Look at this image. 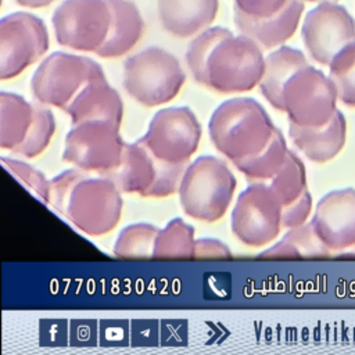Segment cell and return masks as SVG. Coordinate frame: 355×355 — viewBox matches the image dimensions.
<instances>
[{
	"mask_svg": "<svg viewBox=\"0 0 355 355\" xmlns=\"http://www.w3.org/2000/svg\"><path fill=\"white\" fill-rule=\"evenodd\" d=\"M275 129L263 105L251 97H233L223 101L208 122L211 141L232 162L259 153Z\"/></svg>",
	"mask_w": 355,
	"mask_h": 355,
	"instance_id": "1",
	"label": "cell"
},
{
	"mask_svg": "<svg viewBox=\"0 0 355 355\" xmlns=\"http://www.w3.org/2000/svg\"><path fill=\"white\" fill-rule=\"evenodd\" d=\"M236 184V178L225 161L201 155L186 168L178 191L180 205L193 219L216 222L229 209Z\"/></svg>",
	"mask_w": 355,
	"mask_h": 355,
	"instance_id": "2",
	"label": "cell"
},
{
	"mask_svg": "<svg viewBox=\"0 0 355 355\" xmlns=\"http://www.w3.org/2000/svg\"><path fill=\"white\" fill-rule=\"evenodd\" d=\"M184 80L179 60L158 46L146 47L123 62V87L144 107L169 103L179 94Z\"/></svg>",
	"mask_w": 355,
	"mask_h": 355,
	"instance_id": "3",
	"label": "cell"
},
{
	"mask_svg": "<svg viewBox=\"0 0 355 355\" xmlns=\"http://www.w3.org/2000/svg\"><path fill=\"white\" fill-rule=\"evenodd\" d=\"M263 49L251 37L230 32L212 49L207 62V87L219 93H244L259 85L265 71Z\"/></svg>",
	"mask_w": 355,
	"mask_h": 355,
	"instance_id": "4",
	"label": "cell"
},
{
	"mask_svg": "<svg viewBox=\"0 0 355 355\" xmlns=\"http://www.w3.org/2000/svg\"><path fill=\"white\" fill-rule=\"evenodd\" d=\"M101 65L85 55L54 51L47 55L31 79V90L39 103L65 108L89 82L104 79Z\"/></svg>",
	"mask_w": 355,
	"mask_h": 355,
	"instance_id": "5",
	"label": "cell"
},
{
	"mask_svg": "<svg viewBox=\"0 0 355 355\" xmlns=\"http://www.w3.org/2000/svg\"><path fill=\"white\" fill-rule=\"evenodd\" d=\"M283 111L300 126H320L336 114L338 96L329 75L308 64L298 69L282 93Z\"/></svg>",
	"mask_w": 355,
	"mask_h": 355,
	"instance_id": "6",
	"label": "cell"
},
{
	"mask_svg": "<svg viewBox=\"0 0 355 355\" xmlns=\"http://www.w3.org/2000/svg\"><path fill=\"white\" fill-rule=\"evenodd\" d=\"M114 122L93 119L73 123L65 136L62 159L83 172L104 175L122 159L125 141Z\"/></svg>",
	"mask_w": 355,
	"mask_h": 355,
	"instance_id": "7",
	"label": "cell"
},
{
	"mask_svg": "<svg viewBox=\"0 0 355 355\" xmlns=\"http://www.w3.org/2000/svg\"><path fill=\"white\" fill-rule=\"evenodd\" d=\"M112 22L108 0H64L53 12L57 43L78 51L96 53Z\"/></svg>",
	"mask_w": 355,
	"mask_h": 355,
	"instance_id": "8",
	"label": "cell"
},
{
	"mask_svg": "<svg viewBox=\"0 0 355 355\" xmlns=\"http://www.w3.org/2000/svg\"><path fill=\"white\" fill-rule=\"evenodd\" d=\"M283 204L270 186L255 182L244 189L233 207L230 227L248 247H262L277 239L282 230Z\"/></svg>",
	"mask_w": 355,
	"mask_h": 355,
	"instance_id": "9",
	"label": "cell"
},
{
	"mask_svg": "<svg viewBox=\"0 0 355 355\" xmlns=\"http://www.w3.org/2000/svg\"><path fill=\"white\" fill-rule=\"evenodd\" d=\"M122 207V193L110 178L86 176L75 187L64 215L83 233L103 236L118 225Z\"/></svg>",
	"mask_w": 355,
	"mask_h": 355,
	"instance_id": "10",
	"label": "cell"
},
{
	"mask_svg": "<svg viewBox=\"0 0 355 355\" xmlns=\"http://www.w3.org/2000/svg\"><path fill=\"white\" fill-rule=\"evenodd\" d=\"M49 31L42 18L32 12L15 11L0 21V79L18 76L46 54Z\"/></svg>",
	"mask_w": 355,
	"mask_h": 355,
	"instance_id": "11",
	"label": "cell"
},
{
	"mask_svg": "<svg viewBox=\"0 0 355 355\" xmlns=\"http://www.w3.org/2000/svg\"><path fill=\"white\" fill-rule=\"evenodd\" d=\"M201 133V123L189 107H166L155 112L140 141L158 159L189 162Z\"/></svg>",
	"mask_w": 355,
	"mask_h": 355,
	"instance_id": "12",
	"label": "cell"
},
{
	"mask_svg": "<svg viewBox=\"0 0 355 355\" xmlns=\"http://www.w3.org/2000/svg\"><path fill=\"white\" fill-rule=\"evenodd\" d=\"M301 37L311 58L329 65L340 50L355 42V19L338 3H320L304 17Z\"/></svg>",
	"mask_w": 355,
	"mask_h": 355,
	"instance_id": "13",
	"label": "cell"
},
{
	"mask_svg": "<svg viewBox=\"0 0 355 355\" xmlns=\"http://www.w3.org/2000/svg\"><path fill=\"white\" fill-rule=\"evenodd\" d=\"M311 225L330 252L355 247V189L326 193L315 205Z\"/></svg>",
	"mask_w": 355,
	"mask_h": 355,
	"instance_id": "14",
	"label": "cell"
},
{
	"mask_svg": "<svg viewBox=\"0 0 355 355\" xmlns=\"http://www.w3.org/2000/svg\"><path fill=\"white\" fill-rule=\"evenodd\" d=\"M288 136L295 147L312 162L324 164L340 154L347 140V119L337 110L329 122L320 126L288 125Z\"/></svg>",
	"mask_w": 355,
	"mask_h": 355,
	"instance_id": "15",
	"label": "cell"
},
{
	"mask_svg": "<svg viewBox=\"0 0 355 355\" xmlns=\"http://www.w3.org/2000/svg\"><path fill=\"white\" fill-rule=\"evenodd\" d=\"M305 10L304 0H288L275 15L265 19H251L234 8V24L240 33L255 40L262 49L283 46L297 31Z\"/></svg>",
	"mask_w": 355,
	"mask_h": 355,
	"instance_id": "16",
	"label": "cell"
},
{
	"mask_svg": "<svg viewBox=\"0 0 355 355\" xmlns=\"http://www.w3.org/2000/svg\"><path fill=\"white\" fill-rule=\"evenodd\" d=\"M219 0H157L162 28L176 37H190L207 29L216 18Z\"/></svg>",
	"mask_w": 355,
	"mask_h": 355,
	"instance_id": "17",
	"label": "cell"
},
{
	"mask_svg": "<svg viewBox=\"0 0 355 355\" xmlns=\"http://www.w3.org/2000/svg\"><path fill=\"white\" fill-rule=\"evenodd\" d=\"M64 110L69 114L72 123L103 119L121 126L123 118L121 94L107 82V78L86 83Z\"/></svg>",
	"mask_w": 355,
	"mask_h": 355,
	"instance_id": "18",
	"label": "cell"
},
{
	"mask_svg": "<svg viewBox=\"0 0 355 355\" xmlns=\"http://www.w3.org/2000/svg\"><path fill=\"white\" fill-rule=\"evenodd\" d=\"M112 22L103 46L96 51L101 58H118L129 53L144 32V19L130 0H108Z\"/></svg>",
	"mask_w": 355,
	"mask_h": 355,
	"instance_id": "19",
	"label": "cell"
},
{
	"mask_svg": "<svg viewBox=\"0 0 355 355\" xmlns=\"http://www.w3.org/2000/svg\"><path fill=\"white\" fill-rule=\"evenodd\" d=\"M104 176L110 178L121 193L143 196L155 178L154 155L140 140L126 143L119 165L104 173Z\"/></svg>",
	"mask_w": 355,
	"mask_h": 355,
	"instance_id": "20",
	"label": "cell"
},
{
	"mask_svg": "<svg viewBox=\"0 0 355 355\" xmlns=\"http://www.w3.org/2000/svg\"><path fill=\"white\" fill-rule=\"evenodd\" d=\"M308 64V58L301 50L286 44L276 47L265 57V71L258 86L273 108L283 111L282 93L286 83L298 69Z\"/></svg>",
	"mask_w": 355,
	"mask_h": 355,
	"instance_id": "21",
	"label": "cell"
},
{
	"mask_svg": "<svg viewBox=\"0 0 355 355\" xmlns=\"http://www.w3.org/2000/svg\"><path fill=\"white\" fill-rule=\"evenodd\" d=\"M35 115V105L22 96L0 93V147L14 150L26 136Z\"/></svg>",
	"mask_w": 355,
	"mask_h": 355,
	"instance_id": "22",
	"label": "cell"
},
{
	"mask_svg": "<svg viewBox=\"0 0 355 355\" xmlns=\"http://www.w3.org/2000/svg\"><path fill=\"white\" fill-rule=\"evenodd\" d=\"M288 147L280 129H275L268 144L257 154L233 161V165L248 179L257 182L270 180L283 166Z\"/></svg>",
	"mask_w": 355,
	"mask_h": 355,
	"instance_id": "23",
	"label": "cell"
},
{
	"mask_svg": "<svg viewBox=\"0 0 355 355\" xmlns=\"http://www.w3.org/2000/svg\"><path fill=\"white\" fill-rule=\"evenodd\" d=\"M330 251L316 236L311 222L297 227H290L284 236L262 251L259 258H309L326 257Z\"/></svg>",
	"mask_w": 355,
	"mask_h": 355,
	"instance_id": "24",
	"label": "cell"
},
{
	"mask_svg": "<svg viewBox=\"0 0 355 355\" xmlns=\"http://www.w3.org/2000/svg\"><path fill=\"white\" fill-rule=\"evenodd\" d=\"M194 227L182 218H173L159 229L153 258H194Z\"/></svg>",
	"mask_w": 355,
	"mask_h": 355,
	"instance_id": "25",
	"label": "cell"
},
{
	"mask_svg": "<svg viewBox=\"0 0 355 355\" xmlns=\"http://www.w3.org/2000/svg\"><path fill=\"white\" fill-rule=\"evenodd\" d=\"M159 229L147 222L129 225L118 234L112 252L118 258H151Z\"/></svg>",
	"mask_w": 355,
	"mask_h": 355,
	"instance_id": "26",
	"label": "cell"
},
{
	"mask_svg": "<svg viewBox=\"0 0 355 355\" xmlns=\"http://www.w3.org/2000/svg\"><path fill=\"white\" fill-rule=\"evenodd\" d=\"M268 184L283 205L294 201L306 189V172L302 159L291 150L279 172L268 180Z\"/></svg>",
	"mask_w": 355,
	"mask_h": 355,
	"instance_id": "27",
	"label": "cell"
},
{
	"mask_svg": "<svg viewBox=\"0 0 355 355\" xmlns=\"http://www.w3.org/2000/svg\"><path fill=\"white\" fill-rule=\"evenodd\" d=\"M232 31L223 26H211L200 32L189 44L186 64L191 76L200 85H207V62L215 44Z\"/></svg>",
	"mask_w": 355,
	"mask_h": 355,
	"instance_id": "28",
	"label": "cell"
},
{
	"mask_svg": "<svg viewBox=\"0 0 355 355\" xmlns=\"http://www.w3.org/2000/svg\"><path fill=\"white\" fill-rule=\"evenodd\" d=\"M327 67V75L336 86L338 101L355 108V42L340 50Z\"/></svg>",
	"mask_w": 355,
	"mask_h": 355,
	"instance_id": "29",
	"label": "cell"
},
{
	"mask_svg": "<svg viewBox=\"0 0 355 355\" xmlns=\"http://www.w3.org/2000/svg\"><path fill=\"white\" fill-rule=\"evenodd\" d=\"M54 132L55 118L53 112L46 107L35 105L32 125L25 139L12 150V153L26 158H35L47 148Z\"/></svg>",
	"mask_w": 355,
	"mask_h": 355,
	"instance_id": "30",
	"label": "cell"
},
{
	"mask_svg": "<svg viewBox=\"0 0 355 355\" xmlns=\"http://www.w3.org/2000/svg\"><path fill=\"white\" fill-rule=\"evenodd\" d=\"M155 178L143 194L147 198H164L179 191L183 175L190 162H166L155 158Z\"/></svg>",
	"mask_w": 355,
	"mask_h": 355,
	"instance_id": "31",
	"label": "cell"
},
{
	"mask_svg": "<svg viewBox=\"0 0 355 355\" xmlns=\"http://www.w3.org/2000/svg\"><path fill=\"white\" fill-rule=\"evenodd\" d=\"M1 162L4 168L18 180H21L29 190L35 191V194L39 196L44 202H50V180L42 171L11 157H1Z\"/></svg>",
	"mask_w": 355,
	"mask_h": 355,
	"instance_id": "32",
	"label": "cell"
},
{
	"mask_svg": "<svg viewBox=\"0 0 355 355\" xmlns=\"http://www.w3.org/2000/svg\"><path fill=\"white\" fill-rule=\"evenodd\" d=\"M86 178L82 169L75 168V169H67L61 172L60 175L54 176L50 179V202L53 207L65 214L68 202L71 200V196L78 186V183Z\"/></svg>",
	"mask_w": 355,
	"mask_h": 355,
	"instance_id": "33",
	"label": "cell"
},
{
	"mask_svg": "<svg viewBox=\"0 0 355 355\" xmlns=\"http://www.w3.org/2000/svg\"><path fill=\"white\" fill-rule=\"evenodd\" d=\"M312 208H313L312 194L308 189H305L300 197L283 205L282 226L284 229H290V227H297L306 223L312 214Z\"/></svg>",
	"mask_w": 355,
	"mask_h": 355,
	"instance_id": "34",
	"label": "cell"
},
{
	"mask_svg": "<svg viewBox=\"0 0 355 355\" xmlns=\"http://www.w3.org/2000/svg\"><path fill=\"white\" fill-rule=\"evenodd\" d=\"M232 251L230 248L218 239H198L196 240L194 247V258L200 259H220V258H230Z\"/></svg>",
	"mask_w": 355,
	"mask_h": 355,
	"instance_id": "35",
	"label": "cell"
},
{
	"mask_svg": "<svg viewBox=\"0 0 355 355\" xmlns=\"http://www.w3.org/2000/svg\"><path fill=\"white\" fill-rule=\"evenodd\" d=\"M19 6L28 7V8H42L50 6L55 0H15Z\"/></svg>",
	"mask_w": 355,
	"mask_h": 355,
	"instance_id": "36",
	"label": "cell"
},
{
	"mask_svg": "<svg viewBox=\"0 0 355 355\" xmlns=\"http://www.w3.org/2000/svg\"><path fill=\"white\" fill-rule=\"evenodd\" d=\"M304 1H308V3H316V4H320V3H337L338 0H304Z\"/></svg>",
	"mask_w": 355,
	"mask_h": 355,
	"instance_id": "37",
	"label": "cell"
}]
</instances>
